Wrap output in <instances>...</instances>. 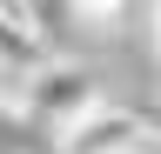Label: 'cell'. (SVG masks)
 I'll return each mask as SVG.
<instances>
[{
  "mask_svg": "<svg viewBox=\"0 0 161 154\" xmlns=\"http://www.w3.org/2000/svg\"><path fill=\"white\" fill-rule=\"evenodd\" d=\"M121 7H128V0H74V13H80V20H94V27H114Z\"/></svg>",
  "mask_w": 161,
  "mask_h": 154,
  "instance_id": "obj_4",
  "label": "cell"
},
{
  "mask_svg": "<svg viewBox=\"0 0 161 154\" xmlns=\"http://www.w3.org/2000/svg\"><path fill=\"white\" fill-rule=\"evenodd\" d=\"M7 7H14V0H0V13H7Z\"/></svg>",
  "mask_w": 161,
  "mask_h": 154,
  "instance_id": "obj_5",
  "label": "cell"
},
{
  "mask_svg": "<svg viewBox=\"0 0 161 154\" xmlns=\"http://www.w3.org/2000/svg\"><path fill=\"white\" fill-rule=\"evenodd\" d=\"M54 147H60V154H148V147H154V127L141 121L134 107L101 101L87 121H74V127L60 134Z\"/></svg>",
  "mask_w": 161,
  "mask_h": 154,
  "instance_id": "obj_2",
  "label": "cell"
},
{
  "mask_svg": "<svg viewBox=\"0 0 161 154\" xmlns=\"http://www.w3.org/2000/svg\"><path fill=\"white\" fill-rule=\"evenodd\" d=\"M154 7H161V0H154Z\"/></svg>",
  "mask_w": 161,
  "mask_h": 154,
  "instance_id": "obj_6",
  "label": "cell"
},
{
  "mask_svg": "<svg viewBox=\"0 0 161 154\" xmlns=\"http://www.w3.org/2000/svg\"><path fill=\"white\" fill-rule=\"evenodd\" d=\"M27 27H34V40L60 61V47H67V34L80 27V13H74V0H27Z\"/></svg>",
  "mask_w": 161,
  "mask_h": 154,
  "instance_id": "obj_3",
  "label": "cell"
},
{
  "mask_svg": "<svg viewBox=\"0 0 161 154\" xmlns=\"http://www.w3.org/2000/svg\"><path fill=\"white\" fill-rule=\"evenodd\" d=\"M94 107H101V87H94V74H87V67H74V61L40 67V74H34V87H27V121H40L54 141H60L74 121H87Z\"/></svg>",
  "mask_w": 161,
  "mask_h": 154,
  "instance_id": "obj_1",
  "label": "cell"
}]
</instances>
